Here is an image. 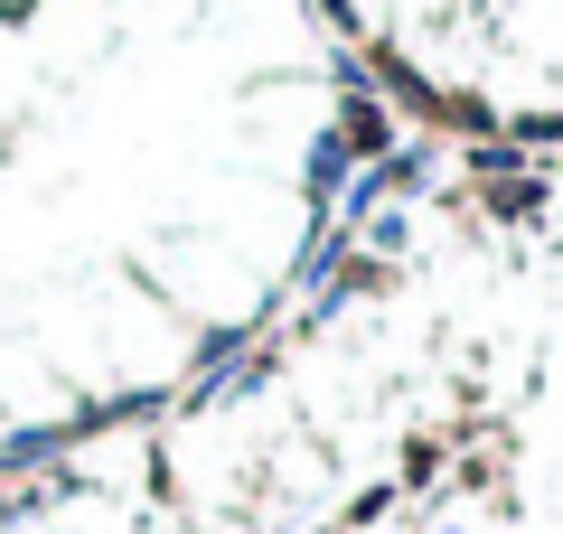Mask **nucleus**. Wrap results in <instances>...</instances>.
<instances>
[{
  "label": "nucleus",
  "instance_id": "1",
  "mask_svg": "<svg viewBox=\"0 0 563 534\" xmlns=\"http://www.w3.org/2000/svg\"><path fill=\"white\" fill-rule=\"evenodd\" d=\"M366 151L310 29L161 57L0 10V469L225 376L301 300Z\"/></svg>",
  "mask_w": 563,
  "mask_h": 534
}]
</instances>
